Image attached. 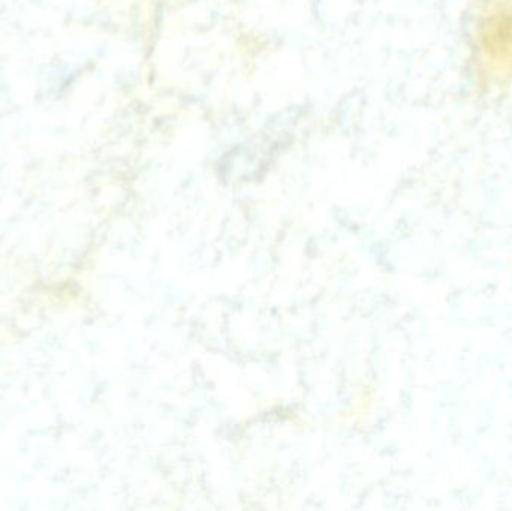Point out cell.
<instances>
[{
    "mask_svg": "<svg viewBox=\"0 0 512 511\" xmlns=\"http://www.w3.org/2000/svg\"><path fill=\"white\" fill-rule=\"evenodd\" d=\"M481 48L495 68H512V0H493L481 23Z\"/></svg>",
    "mask_w": 512,
    "mask_h": 511,
    "instance_id": "1",
    "label": "cell"
}]
</instances>
